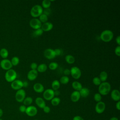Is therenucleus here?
<instances>
[{
  "label": "nucleus",
  "instance_id": "f257e3e1",
  "mask_svg": "<svg viewBox=\"0 0 120 120\" xmlns=\"http://www.w3.org/2000/svg\"><path fill=\"white\" fill-rule=\"evenodd\" d=\"M111 89V85L109 82H102L98 86V92L101 96H105L109 94Z\"/></svg>",
  "mask_w": 120,
  "mask_h": 120
},
{
  "label": "nucleus",
  "instance_id": "f03ea898",
  "mask_svg": "<svg viewBox=\"0 0 120 120\" xmlns=\"http://www.w3.org/2000/svg\"><path fill=\"white\" fill-rule=\"evenodd\" d=\"M113 37L112 31L109 30H105L103 31L100 35V39L105 42L111 41Z\"/></svg>",
  "mask_w": 120,
  "mask_h": 120
},
{
  "label": "nucleus",
  "instance_id": "7ed1b4c3",
  "mask_svg": "<svg viewBox=\"0 0 120 120\" xmlns=\"http://www.w3.org/2000/svg\"><path fill=\"white\" fill-rule=\"evenodd\" d=\"M43 9L41 6L39 5H36L31 8L30 14L33 18L39 17L43 13Z\"/></svg>",
  "mask_w": 120,
  "mask_h": 120
},
{
  "label": "nucleus",
  "instance_id": "20e7f679",
  "mask_svg": "<svg viewBox=\"0 0 120 120\" xmlns=\"http://www.w3.org/2000/svg\"><path fill=\"white\" fill-rule=\"evenodd\" d=\"M17 77V73L16 71L13 69H10L6 71L5 75L6 80L9 82H12L16 80Z\"/></svg>",
  "mask_w": 120,
  "mask_h": 120
},
{
  "label": "nucleus",
  "instance_id": "39448f33",
  "mask_svg": "<svg viewBox=\"0 0 120 120\" xmlns=\"http://www.w3.org/2000/svg\"><path fill=\"white\" fill-rule=\"evenodd\" d=\"M25 98L26 92L24 90L21 89L17 90L15 95V98L17 102L19 103L22 102Z\"/></svg>",
  "mask_w": 120,
  "mask_h": 120
},
{
  "label": "nucleus",
  "instance_id": "423d86ee",
  "mask_svg": "<svg viewBox=\"0 0 120 120\" xmlns=\"http://www.w3.org/2000/svg\"><path fill=\"white\" fill-rule=\"evenodd\" d=\"M70 75L72 77L75 79H78L80 78L82 73L81 71L77 67H73L70 69Z\"/></svg>",
  "mask_w": 120,
  "mask_h": 120
},
{
  "label": "nucleus",
  "instance_id": "0eeeda50",
  "mask_svg": "<svg viewBox=\"0 0 120 120\" xmlns=\"http://www.w3.org/2000/svg\"><path fill=\"white\" fill-rule=\"evenodd\" d=\"M30 26L34 30H37L41 28L42 23L37 18H33L31 19L29 22Z\"/></svg>",
  "mask_w": 120,
  "mask_h": 120
},
{
  "label": "nucleus",
  "instance_id": "6e6552de",
  "mask_svg": "<svg viewBox=\"0 0 120 120\" xmlns=\"http://www.w3.org/2000/svg\"><path fill=\"white\" fill-rule=\"evenodd\" d=\"M43 96L45 100H51L54 97V90L52 89H47L44 91Z\"/></svg>",
  "mask_w": 120,
  "mask_h": 120
},
{
  "label": "nucleus",
  "instance_id": "1a4fd4ad",
  "mask_svg": "<svg viewBox=\"0 0 120 120\" xmlns=\"http://www.w3.org/2000/svg\"><path fill=\"white\" fill-rule=\"evenodd\" d=\"M0 67L4 70H8L12 69L13 67L11 61L8 59H3L0 62Z\"/></svg>",
  "mask_w": 120,
  "mask_h": 120
},
{
  "label": "nucleus",
  "instance_id": "9d476101",
  "mask_svg": "<svg viewBox=\"0 0 120 120\" xmlns=\"http://www.w3.org/2000/svg\"><path fill=\"white\" fill-rule=\"evenodd\" d=\"M26 114L30 117H33L36 115L38 113V109L35 106L30 105L26 107L25 112Z\"/></svg>",
  "mask_w": 120,
  "mask_h": 120
},
{
  "label": "nucleus",
  "instance_id": "9b49d317",
  "mask_svg": "<svg viewBox=\"0 0 120 120\" xmlns=\"http://www.w3.org/2000/svg\"><path fill=\"white\" fill-rule=\"evenodd\" d=\"M44 55L45 58L49 60L53 59L56 57L54 50L51 48L46 49L44 52Z\"/></svg>",
  "mask_w": 120,
  "mask_h": 120
},
{
  "label": "nucleus",
  "instance_id": "f8f14e48",
  "mask_svg": "<svg viewBox=\"0 0 120 120\" xmlns=\"http://www.w3.org/2000/svg\"><path fill=\"white\" fill-rule=\"evenodd\" d=\"M105 104L103 101L98 102L95 106V111L98 114L102 113L105 110Z\"/></svg>",
  "mask_w": 120,
  "mask_h": 120
},
{
  "label": "nucleus",
  "instance_id": "ddd939ff",
  "mask_svg": "<svg viewBox=\"0 0 120 120\" xmlns=\"http://www.w3.org/2000/svg\"><path fill=\"white\" fill-rule=\"evenodd\" d=\"M11 87L14 90H20L23 87L22 81L20 80H15L11 82Z\"/></svg>",
  "mask_w": 120,
  "mask_h": 120
},
{
  "label": "nucleus",
  "instance_id": "4468645a",
  "mask_svg": "<svg viewBox=\"0 0 120 120\" xmlns=\"http://www.w3.org/2000/svg\"><path fill=\"white\" fill-rule=\"evenodd\" d=\"M38 75V72L37 70L31 69L29 71L27 74V78L30 81L35 80Z\"/></svg>",
  "mask_w": 120,
  "mask_h": 120
},
{
  "label": "nucleus",
  "instance_id": "2eb2a0df",
  "mask_svg": "<svg viewBox=\"0 0 120 120\" xmlns=\"http://www.w3.org/2000/svg\"><path fill=\"white\" fill-rule=\"evenodd\" d=\"M111 97L112 99L115 101H119L120 99V92L119 90L114 89L111 93Z\"/></svg>",
  "mask_w": 120,
  "mask_h": 120
},
{
  "label": "nucleus",
  "instance_id": "dca6fc26",
  "mask_svg": "<svg viewBox=\"0 0 120 120\" xmlns=\"http://www.w3.org/2000/svg\"><path fill=\"white\" fill-rule=\"evenodd\" d=\"M81 98V96L79 91L75 90L70 95L71 100L73 102H76L79 101Z\"/></svg>",
  "mask_w": 120,
  "mask_h": 120
},
{
  "label": "nucleus",
  "instance_id": "f3484780",
  "mask_svg": "<svg viewBox=\"0 0 120 120\" xmlns=\"http://www.w3.org/2000/svg\"><path fill=\"white\" fill-rule=\"evenodd\" d=\"M53 26V25L51 22H47L42 24L41 28L43 31H49L52 29Z\"/></svg>",
  "mask_w": 120,
  "mask_h": 120
},
{
  "label": "nucleus",
  "instance_id": "a211bd4d",
  "mask_svg": "<svg viewBox=\"0 0 120 120\" xmlns=\"http://www.w3.org/2000/svg\"><path fill=\"white\" fill-rule=\"evenodd\" d=\"M34 90L37 93H41L44 91V87L40 83H36L33 85Z\"/></svg>",
  "mask_w": 120,
  "mask_h": 120
},
{
  "label": "nucleus",
  "instance_id": "6ab92c4d",
  "mask_svg": "<svg viewBox=\"0 0 120 120\" xmlns=\"http://www.w3.org/2000/svg\"><path fill=\"white\" fill-rule=\"evenodd\" d=\"M35 103L39 108L42 109L46 105L45 100L40 97H38L35 99Z\"/></svg>",
  "mask_w": 120,
  "mask_h": 120
},
{
  "label": "nucleus",
  "instance_id": "aec40b11",
  "mask_svg": "<svg viewBox=\"0 0 120 120\" xmlns=\"http://www.w3.org/2000/svg\"><path fill=\"white\" fill-rule=\"evenodd\" d=\"M81 97L82 98H86L90 94V90L87 88H82L79 91Z\"/></svg>",
  "mask_w": 120,
  "mask_h": 120
},
{
  "label": "nucleus",
  "instance_id": "412c9836",
  "mask_svg": "<svg viewBox=\"0 0 120 120\" xmlns=\"http://www.w3.org/2000/svg\"><path fill=\"white\" fill-rule=\"evenodd\" d=\"M73 88L76 91H79L82 88V84L78 81H74L72 83Z\"/></svg>",
  "mask_w": 120,
  "mask_h": 120
},
{
  "label": "nucleus",
  "instance_id": "4be33fe9",
  "mask_svg": "<svg viewBox=\"0 0 120 120\" xmlns=\"http://www.w3.org/2000/svg\"><path fill=\"white\" fill-rule=\"evenodd\" d=\"M47 67L45 63H42L38 66L37 70L38 72L43 73L46 71V70H47Z\"/></svg>",
  "mask_w": 120,
  "mask_h": 120
},
{
  "label": "nucleus",
  "instance_id": "5701e85b",
  "mask_svg": "<svg viewBox=\"0 0 120 120\" xmlns=\"http://www.w3.org/2000/svg\"><path fill=\"white\" fill-rule=\"evenodd\" d=\"M60 87V82L57 80H54L52 83V88L53 90H57Z\"/></svg>",
  "mask_w": 120,
  "mask_h": 120
},
{
  "label": "nucleus",
  "instance_id": "b1692460",
  "mask_svg": "<svg viewBox=\"0 0 120 120\" xmlns=\"http://www.w3.org/2000/svg\"><path fill=\"white\" fill-rule=\"evenodd\" d=\"M65 60L68 64H71L74 63L75 62V58L73 56L68 54L66 56Z\"/></svg>",
  "mask_w": 120,
  "mask_h": 120
},
{
  "label": "nucleus",
  "instance_id": "393cba45",
  "mask_svg": "<svg viewBox=\"0 0 120 120\" xmlns=\"http://www.w3.org/2000/svg\"><path fill=\"white\" fill-rule=\"evenodd\" d=\"M100 80H101V82H105L106 81L108 78V75L107 73L105 71H102L99 75V77Z\"/></svg>",
  "mask_w": 120,
  "mask_h": 120
},
{
  "label": "nucleus",
  "instance_id": "a878e982",
  "mask_svg": "<svg viewBox=\"0 0 120 120\" xmlns=\"http://www.w3.org/2000/svg\"><path fill=\"white\" fill-rule=\"evenodd\" d=\"M8 55V52L6 48H1L0 50V56L3 59H6Z\"/></svg>",
  "mask_w": 120,
  "mask_h": 120
},
{
  "label": "nucleus",
  "instance_id": "bb28decb",
  "mask_svg": "<svg viewBox=\"0 0 120 120\" xmlns=\"http://www.w3.org/2000/svg\"><path fill=\"white\" fill-rule=\"evenodd\" d=\"M23 105L25 106H30L33 102V99L30 97H26L23 101Z\"/></svg>",
  "mask_w": 120,
  "mask_h": 120
},
{
  "label": "nucleus",
  "instance_id": "cd10ccee",
  "mask_svg": "<svg viewBox=\"0 0 120 120\" xmlns=\"http://www.w3.org/2000/svg\"><path fill=\"white\" fill-rule=\"evenodd\" d=\"M51 5V1L50 0H44L42 2V6L45 9L49 8Z\"/></svg>",
  "mask_w": 120,
  "mask_h": 120
},
{
  "label": "nucleus",
  "instance_id": "c85d7f7f",
  "mask_svg": "<svg viewBox=\"0 0 120 120\" xmlns=\"http://www.w3.org/2000/svg\"><path fill=\"white\" fill-rule=\"evenodd\" d=\"M60 99L58 97H54L51 100V104L53 106H57L59 105V104L60 103Z\"/></svg>",
  "mask_w": 120,
  "mask_h": 120
},
{
  "label": "nucleus",
  "instance_id": "c756f323",
  "mask_svg": "<svg viewBox=\"0 0 120 120\" xmlns=\"http://www.w3.org/2000/svg\"><path fill=\"white\" fill-rule=\"evenodd\" d=\"M69 81V79L68 76L64 75L62 76L60 80V83L63 84H67Z\"/></svg>",
  "mask_w": 120,
  "mask_h": 120
},
{
  "label": "nucleus",
  "instance_id": "7c9ffc66",
  "mask_svg": "<svg viewBox=\"0 0 120 120\" xmlns=\"http://www.w3.org/2000/svg\"><path fill=\"white\" fill-rule=\"evenodd\" d=\"M39 21L41 22V23H45L47 22L48 20V16L45 15V14L42 13L39 16Z\"/></svg>",
  "mask_w": 120,
  "mask_h": 120
},
{
  "label": "nucleus",
  "instance_id": "2f4dec72",
  "mask_svg": "<svg viewBox=\"0 0 120 120\" xmlns=\"http://www.w3.org/2000/svg\"><path fill=\"white\" fill-rule=\"evenodd\" d=\"M10 61H11L12 66H17L19 64V59L18 57H17L16 56H14L12 58V59Z\"/></svg>",
  "mask_w": 120,
  "mask_h": 120
},
{
  "label": "nucleus",
  "instance_id": "473e14b6",
  "mask_svg": "<svg viewBox=\"0 0 120 120\" xmlns=\"http://www.w3.org/2000/svg\"><path fill=\"white\" fill-rule=\"evenodd\" d=\"M58 67V64L55 62H52L49 64V68L52 70H55Z\"/></svg>",
  "mask_w": 120,
  "mask_h": 120
},
{
  "label": "nucleus",
  "instance_id": "72a5a7b5",
  "mask_svg": "<svg viewBox=\"0 0 120 120\" xmlns=\"http://www.w3.org/2000/svg\"><path fill=\"white\" fill-rule=\"evenodd\" d=\"M43 32L44 31L41 29V28H39L37 30H35L33 32V35L35 37L40 36L42 35V34L43 33Z\"/></svg>",
  "mask_w": 120,
  "mask_h": 120
},
{
  "label": "nucleus",
  "instance_id": "f704fd0d",
  "mask_svg": "<svg viewBox=\"0 0 120 120\" xmlns=\"http://www.w3.org/2000/svg\"><path fill=\"white\" fill-rule=\"evenodd\" d=\"M92 82L95 85L99 86L102 82L98 77H95L92 79Z\"/></svg>",
  "mask_w": 120,
  "mask_h": 120
},
{
  "label": "nucleus",
  "instance_id": "c9c22d12",
  "mask_svg": "<svg viewBox=\"0 0 120 120\" xmlns=\"http://www.w3.org/2000/svg\"><path fill=\"white\" fill-rule=\"evenodd\" d=\"M94 99L97 103L101 101L102 96L99 93H96L94 95Z\"/></svg>",
  "mask_w": 120,
  "mask_h": 120
},
{
  "label": "nucleus",
  "instance_id": "e433bc0d",
  "mask_svg": "<svg viewBox=\"0 0 120 120\" xmlns=\"http://www.w3.org/2000/svg\"><path fill=\"white\" fill-rule=\"evenodd\" d=\"M114 52L115 54L117 56H120V46L118 45L117 46L114 50Z\"/></svg>",
  "mask_w": 120,
  "mask_h": 120
},
{
  "label": "nucleus",
  "instance_id": "4c0bfd02",
  "mask_svg": "<svg viewBox=\"0 0 120 120\" xmlns=\"http://www.w3.org/2000/svg\"><path fill=\"white\" fill-rule=\"evenodd\" d=\"M26 107H27L26 106H25L24 105H21L19 106V110L21 112H25L26 109Z\"/></svg>",
  "mask_w": 120,
  "mask_h": 120
},
{
  "label": "nucleus",
  "instance_id": "58836bf2",
  "mask_svg": "<svg viewBox=\"0 0 120 120\" xmlns=\"http://www.w3.org/2000/svg\"><path fill=\"white\" fill-rule=\"evenodd\" d=\"M43 111L44 112L46 113H48L49 112H50V111H51V109L50 108V107H49L48 106L45 105L43 108Z\"/></svg>",
  "mask_w": 120,
  "mask_h": 120
},
{
  "label": "nucleus",
  "instance_id": "ea45409f",
  "mask_svg": "<svg viewBox=\"0 0 120 120\" xmlns=\"http://www.w3.org/2000/svg\"><path fill=\"white\" fill-rule=\"evenodd\" d=\"M30 67L32 70H37V68L38 67V65L35 62H32L30 64Z\"/></svg>",
  "mask_w": 120,
  "mask_h": 120
},
{
  "label": "nucleus",
  "instance_id": "a19ab883",
  "mask_svg": "<svg viewBox=\"0 0 120 120\" xmlns=\"http://www.w3.org/2000/svg\"><path fill=\"white\" fill-rule=\"evenodd\" d=\"M43 13L45 14V15H46L48 16V15H49L51 13V10L49 8H47V9H45V10H43Z\"/></svg>",
  "mask_w": 120,
  "mask_h": 120
},
{
  "label": "nucleus",
  "instance_id": "79ce46f5",
  "mask_svg": "<svg viewBox=\"0 0 120 120\" xmlns=\"http://www.w3.org/2000/svg\"><path fill=\"white\" fill-rule=\"evenodd\" d=\"M54 51L55 52V55L56 56H59L61 54V51L60 49H55V50H54Z\"/></svg>",
  "mask_w": 120,
  "mask_h": 120
},
{
  "label": "nucleus",
  "instance_id": "37998d69",
  "mask_svg": "<svg viewBox=\"0 0 120 120\" xmlns=\"http://www.w3.org/2000/svg\"><path fill=\"white\" fill-rule=\"evenodd\" d=\"M64 74L66 76H68L70 75V70L69 69L66 68L64 70Z\"/></svg>",
  "mask_w": 120,
  "mask_h": 120
},
{
  "label": "nucleus",
  "instance_id": "c03bdc74",
  "mask_svg": "<svg viewBox=\"0 0 120 120\" xmlns=\"http://www.w3.org/2000/svg\"><path fill=\"white\" fill-rule=\"evenodd\" d=\"M73 120H84L82 117L80 116H75L73 118Z\"/></svg>",
  "mask_w": 120,
  "mask_h": 120
},
{
  "label": "nucleus",
  "instance_id": "a18cd8bd",
  "mask_svg": "<svg viewBox=\"0 0 120 120\" xmlns=\"http://www.w3.org/2000/svg\"><path fill=\"white\" fill-rule=\"evenodd\" d=\"M116 108L118 110H120V101H118L116 104Z\"/></svg>",
  "mask_w": 120,
  "mask_h": 120
},
{
  "label": "nucleus",
  "instance_id": "49530a36",
  "mask_svg": "<svg viewBox=\"0 0 120 120\" xmlns=\"http://www.w3.org/2000/svg\"><path fill=\"white\" fill-rule=\"evenodd\" d=\"M116 42L117 44L118 45H120V36H118L116 38Z\"/></svg>",
  "mask_w": 120,
  "mask_h": 120
},
{
  "label": "nucleus",
  "instance_id": "de8ad7c7",
  "mask_svg": "<svg viewBox=\"0 0 120 120\" xmlns=\"http://www.w3.org/2000/svg\"><path fill=\"white\" fill-rule=\"evenodd\" d=\"M22 85H23V87H27L29 84L27 81H24L22 82Z\"/></svg>",
  "mask_w": 120,
  "mask_h": 120
},
{
  "label": "nucleus",
  "instance_id": "09e8293b",
  "mask_svg": "<svg viewBox=\"0 0 120 120\" xmlns=\"http://www.w3.org/2000/svg\"><path fill=\"white\" fill-rule=\"evenodd\" d=\"M54 96H58L60 94V92L58 90H54Z\"/></svg>",
  "mask_w": 120,
  "mask_h": 120
},
{
  "label": "nucleus",
  "instance_id": "8fccbe9b",
  "mask_svg": "<svg viewBox=\"0 0 120 120\" xmlns=\"http://www.w3.org/2000/svg\"><path fill=\"white\" fill-rule=\"evenodd\" d=\"M109 120H119V119L116 117H112Z\"/></svg>",
  "mask_w": 120,
  "mask_h": 120
},
{
  "label": "nucleus",
  "instance_id": "3c124183",
  "mask_svg": "<svg viewBox=\"0 0 120 120\" xmlns=\"http://www.w3.org/2000/svg\"><path fill=\"white\" fill-rule=\"evenodd\" d=\"M3 114V110H2V109L0 108V118L2 116Z\"/></svg>",
  "mask_w": 120,
  "mask_h": 120
},
{
  "label": "nucleus",
  "instance_id": "603ef678",
  "mask_svg": "<svg viewBox=\"0 0 120 120\" xmlns=\"http://www.w3.org/2000/svg\"><path fill=\"white\" fill-rule=\"evenodd\" d=\"M0 120H2V119H1V118H0Z\"/></svg>",
  "mask_w": 120,
  "mask_h": 120
},
{
  "label": "nucleus",
  "instance_id": "864d4df0",
  "mask_svg": "<svg viewBox=\"0 0 120 120\" xmlns=\"http://www.w3.org/2000/svg\"></svg>",
  "mask_w": 120,
  "mask_h": 120
}]
</instances>
